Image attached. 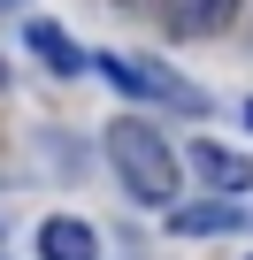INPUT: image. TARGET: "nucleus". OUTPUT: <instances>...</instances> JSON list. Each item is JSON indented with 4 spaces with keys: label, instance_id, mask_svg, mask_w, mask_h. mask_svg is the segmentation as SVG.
Listing matches in <instances>:
<instances>
[{
    "label": "nucleus",
    "instance_id": "7ed1b4c3",
    "mask_svg": "<svg viewBox=\"0 0 253 260\" xmlns=\"http://www.w3.org/2000/svg\"><path fill=\"white\" fill-rule=\"evenodd\" d=\"M184 169H192L207 191H230V199H245V191H253V161H245L238 146H222V138H200V146L184 153Z\"/></svg>",
    "mask_w": 253,
    "mask_h": 260
},
{
    "label": "nucleus",
    "instance_id": "f03ea898",
    "mask_svg": "<svg viewBox=\"0 0 253 260\" xmlns=\"http://www.w3.org/2000/svg\"><path fill=\"white\" fill-rule=\"evenodd\" d=\"M92 69L115 84V92H131L146 107H177V115H207V84L177 77L169 61H131V54H92Z\"/></svg>",
    "mask_w": 253,
    "mask_h": 260
},
{
    "label": "nucleus",
    "instance_id": "0eeeda50",
    "mask_svg": "<svg viewBox=\"0 0 253 260\" xmlns=\"http://www.w3.org/2000/svg\"><path fill=\"white\" fill-rule=\"evenodd\" d=\"M230 16H238V0H161V23L177 39H215L230 31Z\"/></svg>",
    "mask_w": 253,
    "mask_h": 260
},
{
    "label": "nucleus",
    "instance_id": "1a4fd4ad",
    "mask_svg": "<svg viewBox=\"0 0 253 260\" xmlns=\"http://www.w3.org/2000/svg\"><path fill=\"white\" fill-rule=\"evenodd\" d=\"M245 122H253V100H245Z\"/></svg>",
    "mask_w": 253,
    "mask_h": 260
},
{
    "label": "nucleus",
    "instance_id": "9d476101",
    "mask_svg": "<svg viewBox=\"0 0 253 260\" xmlns=\"http://www.w3.org/2000/svg\"><path fill=\"white\" fill-rule=\"evenodd\" d=\"M123 8H138V0H123Z\"/></svg>",
    "mask_w": 253,
    "mask_h": 260
},
{
    "label": "nucleus",
    "instance_id": "f257e3e1",
    "mask_svg": "<svg viewBox=\"0 0 253 260\" xmlns=\"http://www.w3.org/2000/svg\"><path fill=\"white\" fill-rule=\"evenodd\" d=\"M107 169H115V184L131 191L138 207H177L184 153L161 138L146 115H123V122H107Z\"/></svg>",
    "mask_w": 253,
    "mask_h": 260
},
{
    "label": "nucleus",
    "instance_id": "423d86ee",
    "mask_svg": "<svg viewBox=\"0 0 253 260\" xmlns=\"http://www.w3.org/2000/svg\"><path fill=\"white\" fill-rule=\"evenodd\" d=\"M23 46H31V54H39L54 77H77V69H92V54H85V46H77L62 23H46V16H31V23H23Z\"/></svg>",
    "mask_w": 253,
    "mask_h": 260
},
{
    "label": "nucleus",
    "instance_id": "6e6552de",
    "mask_svg": "<svg viewBox=\"0 0 253 260\" xmlns=\"http://www.w3.org/2000/svg\"><path fill=\"white\" fill-rule=\"evenodd\" d=\"M0 8H23V0H0Z\"/></svg>",
    "mask_w": 253,
    "mask_h": 260
},
{
    "label": "nucleus",
    "instance_id": "39448f33",
    "mask_svg": "<svg viewBox=\"0 0 253 260\" xmlns=\"http://www.w3.org/2000/svg\"><path fill=\"white\" fill-rule=\"evenodd\" d=\"M39 260H100V230L85 214H46L39 222Z\"/></svg>",
    "mask_w": 253,
    "mask_h": 260
},
{
    "label": "nucleus",
    "instance_id": "20e7f679",
    "mask_svg": "<svg viewBox=\"0 0 253 260\" xmlns=\"http://www.w3.org/2000/svg\"><path fill=\"white\" fill-rule=\"evenodd\" d=\"M169 230H177V237H230V230H245V207H238L230 191H207V199L169 207Z\"/></svg>",
    "mask_w": 253,
    "mask_h": 260
}]
</instances>
